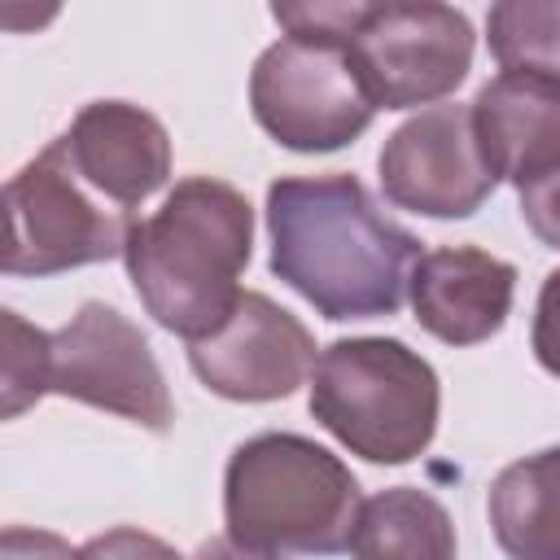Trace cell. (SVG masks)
I'll list each match as a JSON object with an SVG mask.
<instances>
[{
	"instance_id": "9a60e30c",
	"label": "cell",
	"mask_w": 560,
	"mask_h": 560,
	"mask_svg": "<svg viewBox=\"0 0 560 560\" xmlns=\"http://www.w3.org/2000/svg\"><path fill=\"white\" fill-rule=\"evenodd\" d=\"M354 560H455V521L420 486H389L359 508Z\"/></svg>"
},
{
	"instance_id": "52a82bcc",
	"label": "cell",
	"mask_w": 560,
	"mask_h": 560,
	"mask_svg": "<svg viewBox=\"0 0 560 560\" xmlns=\"http://www.w3.org/2000/svg\"><path fill=\"white\" fill-rule=\"evenodd\" d=\"M472 22L438 0L363 4L350 35L354 70L376 109H416L451 96L472 70Z\"/></svg>"
},
{
	"instance_id": "2e32d148",
	"label": "cell",
	"mask_w": 560,
	"mask_h": 560,
	"mask_svg": "<svg viewBox=\"0 0 560 560\" xmlns=\"http://www.w3.org/2000/svg\"><path fill=\"white\" fill-rule=\"evenodd\" d=\"M490 57L508 74L560 79V0H503L486 13Z\"/></svg>"
},
{
	"instance_id": "7c38bea8",
	"label": "cell",
	"mask_w": 560,
	"mask_h": 560,
	"mask_svg": "<svg viewBox=\"0 0 560 560\" xmlns=\"http://www.w3.org/2000/svg\"><path fill=\"white\" fill-rule=\"evenodd\" d=\"M407 298L424 332L446 346H477L508 324L516 298V267L477 245L433 249L416 262Z\"/></svg>"
},
{
	"instance_id": "6da1fadb",
	"label": "cell",
	"mask_w": 560,
	"mask_h": 560,
	"mask_svg": "<svg viewBox=\"0 0 560 560\" xmlns=\"http://www.w3.org/2000/svg\"><path fill=\"white\" fill-rule=\"evenodd\" d=\"M271 271L324 319L394 315L424 258L354 175H284L267 188Z\"/></svg>"
},
{
	"instance_id": "3957f363",
	"label": "cell",
	"mask_w": 560,
	"mask_h": 560,
	"mask_svg": "<svg viewBox=\"0 0 560 560\" xmlns=\"http://www.w3.org/2000/svg\"><path fill=\"white\" fill-rule=\"evenodd\" d=\"M354 472L302 433H254L223 468L228 538L254 551L337 556L359 521Z\"/></svg>"
},
{
	"instance_id": "7a4b0ae2",
	"label": "cell",
	"mask_w": 560,
	"mask_h": 560,
	"mask_svg": "<svg viewBox=\"0 0 560 560\" xmlns=\"http://www.w3.org/2000/svg\"><path fill=\"white\" fill-rule=\"evenodd\" d=\"M254 210L241 188L188 175L127 236L122 262L140 306L184 341L210 337L245 293Z\"/></svg>"
},
{
	"instance_id": "d6986e66",
	"label": "cell",
	"mask_w": 560,
	"mask_h": 560,
	"mask_svg": "<svg viewBox=\"0 0 560 560\" xmlns=\"http://www.w3.org/2000/svg\"><path fill=\"white\" fill-rule=\"evenodd\" d=\"M534 359L542 363V372H551L560 381V267L542 280L538 289V306H534V332H529Z\"/></svg>"
},
{
	"instance_id": "ba28073f",
	"label": "cell",
	"mask_w": 560,
	"mask_h": 560,
	"mask_svg": "<svg viewBox=\"0 0 560 560\" xmlns=\"http://www.w3.org/2000/svg\"><path fill=\"white\" fill-rule=\"evenodd\" d=\"M48 394L114 411L149 433H166L175 402L144 332L105 302H83L66 328L52 332Z\"/></svg>"
},
{
	"instance_id": "30bf717a",
	"label": "cell",
	"mask_w": 560,
	"mask_h": 560,
	"mask_svg": "<svg viewBox=\"0 0 560 560\" xmlns=\"http://www.w3.org/2000/svg\"><path fill=\"white\" fill-rule=\"evenodd\" d=\"M311 328L258 289H245L232 315L201 341H188V368L197 381L232 402L289 398L315 372Z\"/></svg>"
},
{
	"instance_id": "5bb4252c",
	"label": "cell",
	"mask_w": 560,
	"mask_h": 560,
	"mask_svg": "<svg viewBox=\"0 0 560 560\" xmlns=\"http://www.w3.org/2000/svg\"><path fill=\"white\" fill-rule=\"evenodd\" d=\"M486 512L508 560H560V446L508 464Z\"/></svg>"
},
{
	"instance_id": "5b68a950",
	"label": "cell",
	"mask_w": 560,
	"mask_h": 560,
	"mask_svg": "<svg viewBox=\"0 0 560 560\" xmlns=\"http://www.w3.org/2000/svg\"><path fill=\"white\" fill-rule=\"evenodd\" d=\"M4 219L9 236L0 267L9 276H57L118 258L140 223L74 171L61 136L4 184Z\"/></svg>"
},
{
	"instance_id": "7402d4cb",
	"label": "cell",
	"mask_w": 560,
	"mask_h": 560,
	"mask_svg": "<svg viewBox=\"0 0 560 560\" xmlns=\"http://www.w3.org/2000/svg\"><path fill=\"white\" fill-rule=\"evenodd\" d=\"M192 560H280V556H271V551H254V547H241V542H232V538H206L201 547H197V556Z\"/></svg>"
},
{
	"instance_id": "8992f818",
	"label": "cell",
	"mask_w": 560,
	"mask_h": 560,
	"mask_svg": "<svg viewBox=\"0 0 560 560\" xmlns=\"http://www.w3.org/2000/svg\"><path fill=\"white\" fill-rule=\"evenodd\" d=\"M254 122L293 153H332L359 140L376 114L350 44L284 35L254 61Z\"/></svg>"
},
{
	"instance_id": "4fadbf2b",
	"label": "cell",
	"mask_w": 560,
	"mask_h": 560,
	"mask_svg": "<svg viewBox=\"0 0 560 560\" xmlns=\"http://www.w3.org/2000/svg\"><path fill=\"white\" fill-rule=\"evenodd\" d=\"M477 144L516 192L560 171V79L494 74L472 101Z\"/></svg>"
},
{
	"instance_id": "8fae6325",
	"label": "cell",
	"mask_w": 560,
	"mask_h": 560,
	"mask_svg": "<svg viewBox=\"0 0 560 560\" xmlns=\"http://www.w3.org/2000/svg\"><path fill=\"white\" fill-rule=\"evenodd\" d=\"M74 171L114 206L136 210L171 179L166 127L131 101H92L61 136Z\"/></svg>"
},
{
	"instance_id": "ac0fdd59",
	"label": "cell",
	"mask_w": 560,
	"mask_h": 560,
	"mask_svg": "<svg viewBox=\"0 0 560 560\" xmlns=\"http://www.w3.org/2000/svg\"><path fill=\"white\" fill-rule=\"evenodd\" d=\"M74 560H184L171 542H162L158 534H144L136 525H118V529H105L96 538H88Z\"/></svg>"
},
{
	"instance_id": "9c48e42d",
	"label": "cell",
	"mask_w": 560,
	"mask_h": 560,
	"mask_svg": "<svg viewBox=\"0 0 560 560\" xmlns=\"http://www.w3.org/2000/svg\"><path fill=\"white\" fill-rule=\"evenodd\" d=\"M376 166L385 197L424 219H468L499 184L477 144L472 105L459 101L429 105L394 127Z\"/></svg>"
},
{
	"instance_id": "277c9868",
	"label": "cell",
	"mask_w": 560,
	"mask_h": 560,
	"mask_svg": "<svg viewBox=\"0 0 560 560\" xmlns=\"http://www.w3.org/2000/svg\"><path fill=\"white\" fill-rule=\"evenodd\" d=\"M311 416L368 464H411L438 433L442 385L398 337H341L311 372Z\"/></svg>"
},
{
	"instance_id": "e0dca14e",
	"label": "cell",
	"mask_w": 560,
	"mask_h": 560,
	"mask_svg": "<svg viewBox=\"0 0 560 560\" xmlns=\"http://www.w3.org/2000/svg\"><path fill=\"white\" fill-rule=\"evenodd\" d=\"M0 324H4V420H13L48 394L52 337L31 328L18 311H0Z\"/></svg>"
},
{
	"instance_id": "ffe728a7",
	"label": "cell",
	"mask_w": 560,
	"mask_h": 560,
	"mask_svg": "<svg viewBox=\"0 0 560 560\" xmlns=\"http://www.w3.org/2000/svg\"><path fill=\"white\" fill-rule=\"evenodd\" d=\"M521 219L547 249H560V171L521 188Z\"/></svg>"
},
{
	"instance_id": "44dd1931",
	"label": "cell",
	"mask_w": 560,
	"mask_h": 560,
	"mask_svg": "<svg viewBox=\"0 0 560 560\" xmlns=\"http://www.w3.org/2000/svg\"><path fill=\"white\" fill-rule=\"evenodd\" d=\"M0 560H74V551L66 538H57L48 529L9 525L0 538Z\"/></svg>"
}]
</instances>
